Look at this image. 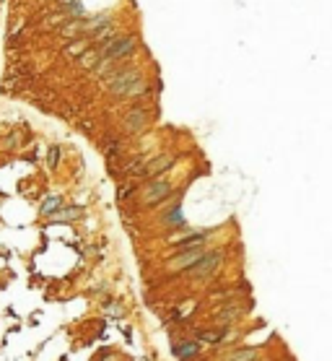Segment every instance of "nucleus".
Instances as JSON below:
<instances>
[{
	"label": "nucleus",
	"mask_w": 332,
	"mask_h": 361,
	"mask_svg": "<svg viewBox=\"0 0 332 361\" xmlns=\"http://www.w3.org/2000/svg\"><path fill=\"white\" fill-rule=\"evenodd\" d=\"M107 88L112 94H125V96H133V94H143L145 91V83L140 81V75L135 71H120L117 75H112L107 81Z\"/></svg>",
	"instance_id": "nucleus-1"
},
{
	"label": "nucleus",
	"mask_w": 332,
	"mask_h": 361,
	"mask_svg": "<svg viewBox=\"0 0 332 361\" xmlns=\"http://www.w3.org/2000/svg\"><path fill=\"white\" fill-rule=\"evenodd\" d=\"M135 50V37H117V39H109L107 47H104V55L107 58H125V55H133Z\"/></svg>",
	"instance_id": "nucleus-2"
},
{
	"label": "nucleus",
	"mask_w": 332,
	"mask_h": 361,
	"mask_svg": "<svg viewBox=\"0 0 332 361\" xmlns=\"http://www.w3.org/2000/svg\"><path fill=\"white\" fill-rule=\"evenodd\" d=\"M202 255H205L202 244H200V247H187V250H182L177 257H171V260H169V268H174V270H185V268H190V265L198 263Z\"/></svg>",
	"instance_id": "nucleus-3"
},
{
	"label": "nucleus",
	"mask_w": 332,
	"mask_h": 361,
	"mask_svg": "<svg viewBox=\"0 0 332 361\" xmlns=\"http://www.w3.org/2000/svg\"><path fill=\"white\" fill-rule=\"evenodd\" d=\"M221 260H223V255H221L218 250L210 252L208 257L202 255V257H200V260L195 263V265H190V273H192V276H198V278H200V276H210L213 270L221 265Z\"/></svg>",
	"instance_id": "nucleus-4"
},
{
	"label": "nucleus",
	"mask_w": 332,
	"mask_h": 361,
	"mask_svg": "<svg viewBox=\"0 0 332 361\" xmlns=\"http://www.w3.org/2000/svg\"><path fill=\"white\" fill-rule=\"evenodd\" d=\"M174 164V156H169V153H161L158 159H153V161H148L145 164V169H143V174L145 177H161L166 169Z\"/></svg>",
	"instance_id": "nucleus-5"
},
{
	"label": "nucleus",
	"mask_w": 332,
	"mask_h": 361,
	"mask_svg": "<svg viewBox=\"0 0 332 361\" xmlns=\"http://www.w3.org/2000/svg\"><path fill=\"white\" fill-rule=\"evenodd\" d=\"M169 182L166 179H156V182H151V187H145V203L148 206H153V203H158V200H164L166 195H169Z\"/></svg>",
	"instance_id": "nucleus-6"
},
{
	"label": "nucleus",
	"mask_w": 332,
	"mask_h": 361,
	"mask_svg": "<svg viewBox=\"0 0 332 361\" xmlns=\"http://www.w3.org/2000/svg\"><path fill=\"white\" fill-rule=\"evenodd\" d=\"M143 125H145V112H133V115L125 117V128H128L130 133L140 130Z\"/></svg>",
	"instance_id": "nucleus-7"
},
{
	"label": "nucleus",
	"mask_w": 332,
	"mask_h": 361,
	"mask_svg": "<svg viewBox=\"0 0 332 361\" xmlns=\"http://www.w3.org/2000/svg\"><path fill=\"white\" fill-rule=\"evenodd\" d=\"M63 206V198H57V195H52V198H47L42 203V213L44 216H55V211Z\"/></svg>",
	"instance_id": "nucleus-8"
},
{
	"label": "nucleus",
	"mask_w": 332,
	"mask_h": 361,
	"mask_svg": "<svg viewBox=\"0 0 332 361\" xmlns=\"http://www.w3.org/2000/svg\"><path fill=\"white\" fill-rule=\"evenodd\" d=\"M198 351H200L198 343H185V346H177V348H174V354H177L179 359H190V356H195Z\"/></svg>",
	"instance_id": "nucleus-9"
},
{
	"label": "nucleus",
	"mask_w": 332,
	"mask_h": 361,
	"mask_svg": "<svg viewBox=\"0 0 332 361\" xmlns=\"http://www.w3.org/2000/svg\"><path fill=\"white\" fill-rule=\"evenodd\" d=\"M255 359H257V351H255V348H244V351L231 354L226 361H255Z\"/></svg>",
	"instance_id": "nucleus-10"
},
{
	"label": "nucleus",
	"mask_w": 332,
	"mask_h": 361,
	"mask_svg": "<svg viewBox=\"0 0 332 361\" xmlns=\"http://www.w3.org/2000/svg\"><path fill=\"white\" fill-rule=\"evenodd\" d=\"M78 216H81V208H67L65 213H60V216H57V221H75Z\"/></svg>",
	"instance_id": "nucleus-11"
},
{
	"label": "nucleus",
	"mask_w": 332,
	"mask_h": 361,
	"mask_svg": "<svg viewBox=\"0 0 332 361\" xmlns=\"http://www.w3.org/2000/svg\"><path fill=\"white\" fill-rule=\"evenodd\" d=\"M57 161H60V148L52 145L50 148V169H57Z\"/></svg>",
	"instance_id": "nucleus-12"
},
{
	"label": "nucleus",
	"mask_w": 332,
	"mask_h": 361,
	"mask_svg": "<svg viewBox=\"0 0 332 361\" xmlns=\"http://www.w3.org/2000/svg\"><path fill=\"white\" fill-rule=\"evenodd\" d=\"M67 52H70V55H81V52H86V44L83 42H73V47H67Z\"/></svg>",
	"instance_id": "nucleus-13"
},
{
	"label": "nucleus",
	"mask_w": 332,
	"mask_h": 361,
	"mask_svg": "<svg viewBox=\"0 0 332 361\" xmlns=\"http://www.w3.org/2000/svg\"><path fill=\"white\" fill-rule=\"evenodd\" d=\"M81 63H86V68H94V63H96V55H94V52L83 55V58H81Z\"/></svg>",
	"instance_id": "nucleus-14"
},
{
	"label": "nucleus",
	"mask_w": 332,
	"mask_h": 361,
	"mask_svg": "<svg viewBox=\"0 0 332 361\" xmlns=\"http://www.w3.org/2000/svg\"><path fill=\"white\" fill-rule=\"evenodd\" d=\"M166 221H169V223H182V213H179V208H174V213H171Z\"/></svg>",
	"instance_id": "nucleus-15"
}]
</instances>
